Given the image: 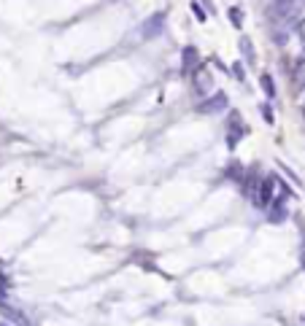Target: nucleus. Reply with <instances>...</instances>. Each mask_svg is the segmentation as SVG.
I'll return each instance as SVG.
<instances>
[{
  "instance_id": "obj_4",
  "label": "nucleus",
  "mask_w": 305,
  "mask_h": 326,
  "mask_svg": "<svg viewBox=\"0 0 305 326\" xmlns=\"http://www.w3.org/2000/svg\"><path fill=\"white\" fill-rule=\"evenodd\" d=\"M197 62V49H192V46H187L184 49V70H192V65Z\"/></svg>"
},
{
  "instance_id": "obj_12",
  "label": "nucleus",
  "mask_w": 305,
  "mask_h": 326,
  "mask_svg": "<svg viewBox=\"0 0 305 326\" xmlns=\"http://www.w3.org/2000/svg\"><path fill=\"white\" fill-rule=\"evenodd\" d=\"M303 267H305V256H303Z\"/></svg>"
},
{
  "instance_id": "obj_8",
  "label": "nucleus",
  "mask_w": 305,
  "mask_h": 326,
  "mask_svg": "<svg viewBox=\"0 0 305 326\" xmlns=\"http://www.w3.org/2000/svg\"><path fill=\"white\" fill-rule=\"evenodd\" d=\"M192 14H194V16H197V19H200V22H205V16H208V14H205V11H203V8H200V5H197V3H192Z\"/></svg>"
},
{
  "instance_id": "obj_2",
  "label": "nucleus",
  "mask_w": 305,
  "mask_h": 326,
  "mask_svg": "<svg viewBox=\"0 0 305 326\" xmlns=\"http://www.w3.org/2000/svg\"><path fill=\"white\" fill-rule=\"evenodd\" d=\"M227 108V95H214V97H208V100H203L197 105V113H219V111H224Z\"/></svg>"
},
{
  "instance_id": "obj_11",
  "label": "nucleus",
  "mask_w": 305,
  "mask_h": 326,
  "mask_svg": "<svg viewBox=\"0 0 305 326\" xmlns=\"http://www.w3.org/2000/svg\"><path fill=\"white\" fill-rule=\"evenodd\" d=\"M0 326H8V324H5V321H0Z\"/></svg>"
},
{
  "instance_id": "obj_9",
  "label": "nucleus",
  "mask_w": 305,
  "mask_h": 326,
  "mask_svg": "<svg viewBox=\"0 0 305 326\" xmlns=\"http://www.w3.org/2000/svg\"><path fill=\"white\" fill-rule=\"evenodd\" d=\"M232 76L238 78V81H243V65H240V62H235V65H232Z\"/></svg>"
},
{
  "instance_id": "obj_3",
  "label": "nucleus",
  "mask_w": 305,
  "mask_h": 326,
  "mask_svg": "<svg viewBox=\"0 0 305 326\" xmlns=\"http://www.w3.org/2000/svg\"><path fill=\"white\" fill-rule=\"evenodd\" d=\"M270 224H281V221L286 219V194H281V197H275V202L270 205Z\"/></svg>"
},
{
  "instance_id": "obj_10",
  "label": "nucleus",
  "mask_w": 305,
  "mask_h": 326,
  "mask_svg": "<svg viewBox=\"0 0 305 326\" xmlns=\"http://www.w3.org/2000/svg\"><path fill=\"white\" fill-rule=\"evenodd\" d=\"M262 116H265V122H267V124H273V108L262 105Z\"/></svg>"
},
{
  "instance_id": "obj_6",
  "label": "nucleus",
  "mask_w": 305,
  "mask_h": 326,
  "mask_svg": "<svg viewBox=\"0 0 305 326\" xmlns=\"http://www.w3.org/2000/svg\"><path fill=\"white\" fill-rule=\"evenodd\" d=\"M240 51H243V57L249 62H254V49H251V41L249 38H240Z\"/></svg>"
},
{
  "instance_id": "obj_5",
  "label": "nucleus",
  "mask_w": 305,
  "mask_h": 326,
  "mask_svg": "<svg viewBox=\"0 0 305 326\" xmlns=\"http://www.w3.org/2000/svg\"><path fill=\"white\" fill-rule=\"evenodd\" d=\"M260 81H262V87H265V95H267V97H275V84H273V78H270V73H262Z\"/></svg>"
},
{
  "instance_id": "obj_7",
  "label": "nucleus",
  "mask_w": 305,
  "mask_h": 326,
  "mask_svg": "<svg viewBox=\"0 0 305 326\" xmlns=\"http://www.w3.org/2000/svg\"><path fill=\"white\" fill-rule=\"evenodd\" d=\"M229 19H232L235 27H240V22H243V14H240V8H229Z\"/></svg>"
},
{
  "instance_id": "obj_1",
  "label": "nucleus",
  "mask_w": 305,
  "mask_h": 326,
  "mask_svg": "<svg viewBox=\"0 0 305 326\" xmlns=\"http://www.w3.org/2000/svg\"><path fill=\"white\" fill-rule=\"evenodd\" d=\"M273 189H275V178L270 175V178H265L262 184H260V189H257V194H254V205L257 208H270L273 205Z\"/></svg>"
}]
</instances>
